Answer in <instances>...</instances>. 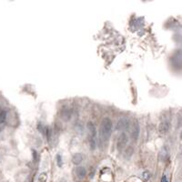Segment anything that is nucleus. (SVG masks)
<instances>
[{
  "mask_svg": "<svg viewBox=\"0 0 182 182\" xmlns=\"http://www.w3.org/2000/svg\"><path fill=\"white\" fill-rule=\"evenodd\" d=\"M112 121L109 117H104L100 124L99 128V136H100V140L103 143H106L109 139L112 133Z\"/></svg>",
  "mask_w": 182,
  "mask_h": 182,
  "instance_id": "f257e3e1",
  "label": "nucleus"
},
{
  "mask_svg": "<svg viewBox=\"0 0 182 182\" xmlns=\"http://www.w3.org/2000/svg\"><path fill=\"white\" fill-rule=\"evenodd\" d=\"M87 129H89V146L91 150H94L96 148V137H97V129L95 125L93 122L89 121L87 124Z\"/></svg>",
  "mask_w": 182,
  "mask_h": 182,
  "instance_id": "f03ea898",
  "label": "nucleus"
},
{
  "mask_svg": "<svg viewBox=\"0 0 182 182\" xmlns=\"http://www.w3.org/2000/svg\"><path fill=\"white\" fill-rule=\"evenodd\" d=\"M129 128V120L127 117H121L118 119L116 126V130L117 131H122V130H127Z\"/></svg>",
  "mask_w": 182,
  "mask_h": 182,
  "instance_id": "7ed1b4c3",
  "label": "nucleus"
},
{
  "mask_svg": "<svg viewBox=\"0 0 182 182\" xmlns=\"http://www.w3.org/2000/svg\"><path fill=\"white\" fill-rule=\"evenodd\" d=\"M128 142V135L126 133H122L119 135L118 139H117V148L118 150H122Z\"/></svg>",
  "mask_w": 182,
  "mask_h": 182,
  "instance_id": "20e7f679",
  "label": "nucleus"
},
{
  "mask_svg": "<svg viewBox=\"0 0 182 182\" xmlns=\"http://www.w3.org/2000/svg\"><path fill=\"white\" fill-rule=\"evenodd\" d=\"M171 128V124L169 121L165 120V121H162L159 124V131L161 134H167L169 130H170Z\"/></svg>",
  "mask_w": 182,
  "mask_h": 182,
  "instance_id": "39448f33",
  "label": "nucleus"
},
{
  "mask_svg": "<svg viewBox=\"0 0 182 182\" xmlns=\"http://www.w3.org/2000/svg\"><path fill=\"white\" fill-rule=\"evenodd\" d=\"M139 130H140L139 123L136 120V121L134 122V125H133L132 131H131V137H132V139H133L134 140H137V137H139Z\"/></svg>",
  "mask_w": 182,
  "mask_h": 182,
  "instance_id": "423d86ee",
  "label": "nucleus"
},
{
  "mask_svg": "<svg viewBox=\"0 0 182 182\" xmlns=\"http://www.w3.org/2000/svg\"><path fill=\"white\" fill-rule=\"evenodd\" d=\"M76 175H77V177L79 179H85V177L87 176V169L84 167H82V166L77 167V168H76Z\"/></svg>",
  "mask_w": 182,
  "mask_h": 182,
  "instance_id": "0eeeda50",
  "label": "nucleus"
},
{
  "mask_svg": "<svg viewBox=\"0 0 182 182\" xmlns=\"http://www.w3.org/2000/svg\"><path fill=\"white\" fill-rule=\"evenodd\" d=\"M82 161H83V155L82 154L76 153V154L73 155V157H72V163L74 165L78 166Z\"/></svg>",
  "mask_w": 182,
  "mask_h": 182,
  "instance_id": "6e6552de",
  "label": "nucleus"
},
{
  "mask_svg": "<svg viewBox=\"0 0 182 182\" xmlns=\"http://www.w3.org/2000/svg\"><path fill=\"white\" fill-rule=\"evenodd\" d=\"M169 158V154H168V151L166 147H163L161 151H160V160L162 161H166Z\"/></svg>",
  "mask_w": 182,
  "mask_h": 182,
  "instance_id": "1a4fd4ad",
  "label": "nucleus"
},
{
  "mask_svg": "<svg viewBox=\"0 0 182 182\" xmlns=\"http://www.w3.org/2000/svg\"><path fill=\"white\" fill-rule=\"evenodd\" d=\"M7 117H8V111L5 109H0V125L5 123V121L7 120Z\"/></svg>",
  "mask_w": 182,
  "mask_h": 182,
  "instance_id": "9d476101",
  "label": "nucleus"
},
{
  "mask_svg": "<svg viewBox=\"0 0 182 182\" xmlns=\"http://www.w3.org/2000/svg\"><path fill=\"white\" fill-rule=\"evenodd\" d=\"M56 164H58V166L59 168L63 166V160H62V156L60 154L56 155Z\"/></svg>",
  "mask_w": 182,
  "mask_h": 182,
  "instance_id": "9b49d317",
  "label": "nucleus"
},
{
  "mask_svg": "<svg viewBox=\"0 0 182 182\" xmlns=\"http://www.w3.org/2000/svg\"><path fill=\"white\" fill-rule=\"evenodd\" d=\"M47 175L46 172L41 173V174L39 175V177H38V180H39L40 182H45V181L47 180Z\"/></svg>",
  "mask_w": 182,
  "mask_h": 182,
  "instance_id": "f8f14e48",
  "label": "nucleus"
},
{
  "mask_svg": "<svg viewBox=\"0 0 182 182\" xmlns=\"http://www.w3.org/2000/svg\"><path fill=\"white\" fill-rule=\"evenodd\" d=\"M150 173L148 171H144L143 174H142V177H143V179L145 180V181H148L149 179H150Z\"/></svg>",
  "mask_w": 182,
  "mask_h": 182,
  "instance_id": "ddd939ff",
  "label": "nucleus"
},
{
  "mask_svg": "<svg viewBox=\"0 0 182 182\" xmlns=\"http://www.w3.org/2000/svg\"><path fill=\"white\" fill-rule=\"evenodd\" d=\"M161 182H168V179H167V176L166 175H163L162 178H161Z\"/></svg>",
  "mask_w": 182,
  "mask_h": 182,
  "instance_id": "4468645a",
  "label": "nucleus"
}]
</instances>
